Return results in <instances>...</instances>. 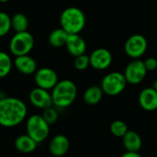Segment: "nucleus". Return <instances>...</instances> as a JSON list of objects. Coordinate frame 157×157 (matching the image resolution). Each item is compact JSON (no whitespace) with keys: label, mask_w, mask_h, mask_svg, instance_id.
Masks as SVG:
<instances>
[{"label":"nucleus","mask_w":157,"mask_h":157,"mask_svg":"<svg viewBox=\"0 0 157 157\" xmlns=\"http://www.w3.org/2000/svg\"><path fill=\"white\" fill-rule=\"evenodd\" d=\"M103 93L104 92H103L101 86H91L88 88H86L84 93V96H83L84 101L89 106L97 105L102 99Z\"/></svg>","instance_id":"18"},{"label":"nucleus","mask_w":157,"mask_h":157,"mask_svg":"<svg viewBox=\"0 0 157 157\" xmlns=\"http://www.w3.org/2000/svg\"><path fill=\"white\" fill-rule=\"evenodd\" d=\"M0 45H1V42H0Z\"/></svg>","instance_id":"30"},{"label":"nucleus","mask_w":157,"mask_h":157,"mask_svg":"<svg viewBox=\"0 0 157 157\" xmlns=\"http://www.w3.org/2000/svg\"><path fill=\"white\" fill-rule=\"evenodd\" d=\"M147 45V40L144 36L141 34H134L126 40L124 51L129 57L132 59H139L145 53Z\"/></svg>","instance_id":"7"},{"label":"nucleus","mask_w":157,"mask_h":157,"mask_svg":"<svg viewBox=\"0 0 157 157\" xmlns=\"http://www.w3.org/2000/svg\"><path fill=\"white\" fill-rule=\"evenodd\" d=\"M142 109L146 111H155L157 109V90L154 87H146L141 91L138 98Z\"/></svg>","instance_id":"12"},{"label":"nucleus","mask_w":157,"mask_h":157,"mask_svg":"<svg viewBox=\"0 0 157 157\" xmlns=\"http://www.w3.org/2000/svg\"><path fill=\"white\" fill-rule=\"evenodd\" d=\"M11 29V17L6 12H0V38L8 34Z\"/></svg>","instance_id":"23"},{"label":"nucleus","mask_w":157,"mask_h":157,"mask_svg":"<svg viewBox=\"0 0 157 157\" xmlns=\"http://www.w3.org/2000/svg\"><path fill=\"white\" fill-rule=\"evenodd\" d=\"M60 24L68 34H77L86 26V16L78 7H67L61 14Z\"/></svg>","instance_id":"3"},{"label":"nucleus","mask_w":157,"mask_h":157,"mask_svg":"<svg viewBox=\"0 0 157 157\" xmlns=\"http://www.w3.org/2000/svg\"><path fill=\"white\" fill-rule=\"evenodd\" d=\"M90 65L96 70H105L110 66L113 57L111 52L105 48H98L89 55Z\"/></svg>","instance_id":"11"},{"label":"nucleus","mask_w":157,"mask_h":157,"mask_svg":"<svg viewBox=\"0 0 157 157\" xmlns=\"http://www.w3.org/2000/svg\"><path fill=\"white\" fill-rule=\"evenodd\" d=\"M128 82L124 74L112 72L108 74L101 81V88L109 96H118L124 91Z\"/></svg>","instance_id":"6"},{"label":"nucleus","mask_w":157,"mask_h":157,"mask_svg":"<svg viewBox=\"0 0 157 157\" xmlns=\"http://www.w3.org/2000/svg\"><path fill=\"white\" fill-rule=\"evenodd\" d=\"M65 46L69 53L74 57L84 54L86 51V43L79 33L69 34Z\"/></svg>","instance_id":"15"},{"label":"nucleus","mask_w":157,"mask_h":157,"mask_svg":"<svg viewBox=\"0 0 157 157\" xmlns=\"http://www.w3.org/2000/svg\"><path fill=\"white\" fill-rule=\"evenodd\" d=\"M122 157H141V155L138 152H134V151H126V153H124L122 155Z\"/></svg>","instance_id":"27"},{"label":"nucleus","mask_w":157,"mask_h":157,"mask_svg":"<svg viewBox=\"0 0 157 157\" xmlns=\"http://www.w3.org/2000/svg\"><path fill=\"white\" fill-rule=\"evenodd\" d=\"M75 67L78 70V71H84L86 69L88 68V66L90 65V59L89 56L84 54H81L79 56H76L74 62Z\"/></svg>","instance_id":"25"},{"label":"nucleus","mask_w":157,"mask_h":157,"mask_svg":"<svg viewBox=\"0 0 157 157\" xmlns=\"http://www.w3.org/2000/svg\"><path fill=\"white\" fill-rule=\"evenodd\" d=\"M109 130H110V132L114 136L118 138H122L125 135V133L129 131V128H128V125L124 121H115L110 124Z\"/></svg>","instance_id":"22"},{"label":"nucleus","mask_w":157,"mask_h":157,"mask_svg":"<svg viewBox=\"0 0 157 157\" xmlns=\"http://www.w3.org/2000/svg\"><path fill=\"white\" fill-rule=\"evenodd\" d=\"M26 104L17 98H0V126L12 128L19 125L27 117Z\"/></svg>","instance_id":"1"},{"label":"nucleus","mask_w":157,"mask_h":157,"mask_svg":"<svg viewBox=\"0 0 157 157\" xmlns=\"http://www.w3.org/2000/svg\"><path fill=\"white\" fill-rule=\"evenodd\" d=\"M13 66V61L10 55L0 51V78L6 77Z\"/></svg>","instance_id":"21"},{"label":"nucleus","mask_w":157,"mask_h":157,"mask_svg":"<svg viewBox=\"0 0 157 157\" xmlns=\"http://www.w3.org/2000/svg\"><path fill=\"white\" fill-rule=\"evenodd\" d=\"M11 26L12 29L16 32L28 30L29 19L23 13H16L11 17Z\"/></svg>","instance_id":"20"},{"label":"nucleus","mask_w":157,"mask_h":157,"mask_svg":"<svg viewBox=\"0 0 157 157\" xmlns=\"http://www.w3.org/2000/svg\"><path fill=\"white\" fill-rule=\"evenodd\" d=\"M29 99L30 104L33 107L42 109V110L49 107L53 106L51 92L47 89H44L39 86L33 88L30 91L29 95Z\"/></svg>","instance_id":"10"},{"label":"nucleus","mask_w":157,"mask_h":157,"mask_svg":"<svg viewBox=\"0 0 157 157\" xmlns=\"http://www.w3.org/2000/svg\"><path fill=\"white\" fill-rule=\"evenodd\" d=\"M26 132L38 144L45 141L50 134V124L42 115H31L26 122Z\"/></svg>","instance_id":"4"},{"label":"nucleus","mask_w":157,"mask_h":157,"mask_svg":"<svg viewBox=\"0 0 157 157\" xmlns=\"http://www.w3.org/2000/svg\"><path fill=\"white\" fill-rule=\"evenodd\" d=\"M153 87L155 89V90H157V79L154 82V86H153Z\"/></svg>","instance_id":"28"},{"label":"nucleus","mask_w":157,"mask_h":157,"mask_svg":"<svg viewBox=\"0 0 157 157\" xmlns=\"http://www.w3.org/2000/svg\"><path fill=\"white\" fill-rule=\"evenodd\" d=\"M122 142L126 151L139 152L143 145L141 136L134 131H128L122 137Z\"/></svg>","instance_id":"17"},{"label":"nucleus","mask_w":157,"mask_h":157,"mask_svg":"<svg viewBox=\"0 0 157 157\" xmlns=\"http://www.w3.org/2000/svg\"><path fill=\"white\" fill-rule=\"evenodd\" d=\"M147 69L144 65V63L139 59H134L125 68L124 76L131 85H138L144 81L146 76Z\"/></svg>","instance_id":"8"},{"label":"nucleus","mask_w":157,"mask_h":157,"mask_svg":"<svg viewBox=\"0 0 157 157\" xmlns=\"http://www.w3.org/2000/svg\"><path fill=\"white\" fill-rule=\"evenodd\" d=\"M144 65L147 69V71H155L157 69V59L155 57H149L145 61H144Z\"/></svg>","instance_id":"26"},{"label":"nucleus","mask_w":157,"mask_h":157,"mask_svg":"<svg viewBox=\"0 0 157 157\" xmlns=\"http://www.w3.org/2000/svg\"><path fill=\"white\" fill-rule=\"evenodd\" d=\"M34 37L28 30L16 32L9 41V51L14 56L29 54L34 47Z\"/></svg>","instance_id":"5"},{"label":"nucleus","mask_w":157,"mask_h":157,"mask_svg":"<svg viewBox=\"0 0 157 157\" xmlns=\"http://www.w3.org/2000/svg\"><path fill=\"white\" fill-rule=\"evenodd\" d=\"M34 81L37 86L52 90L58 83V75L53 69L49 67H41L34 73Z\"/></svg>","instance_id":"9"},{"label":"nucleus","mask_w":157,"mask_h":157,"mask_svg":"<svg viewBox=\"0 0 157 157\" xmlns=\"http://www.w3.org/2000/svg\"><path fill=\"white\" fill-rule=\"evenodd\" d=\"M53 106L59 109H65L71 106L76 98L77 87L75 84L68 79L58 81L52 89Z\"/></svg>","instance_id":"2"},{"label":"nucleus","mask_w":157,"mask_h":157,"mask_svg":"<svg viewBox=\"0 0 157 157\" xmlns=\"http://www.w3.org/2000/svg\"><path fill=\"white\" fill-rule=\"evenodd\" d=\"M42 117L44 118V120H45L50 125H52V124H54V123L58 121L59 115H58V112H57L56 109H54V108L52 106V107H49V108L43 109Z\"/></svg>","instance_id":"24"},{"label":"nucleus","mask_w":157,"mask_h":157,"mask_svg":"<svg viewBox=\"0 0 157 157\" xmlns=\"http://www.w3.org/2000/svg\"><path fill=\"white\" fill-rule=\"evenodd\" d=\"M13 63L15 68L23 75H32L37 71V63L29 54L15 56Z\"/></svg>","instance_id":"14"},{"label":"nucleus","mask_w":157,"mask_h":157,"mask_svg":"<svg viewBox=\"0 0 157 157\" xmlns=\"http://www.w3.org/2000/svg\"><path fill=\"white\" fill-rule=\"evenodd\" d=\"M68 36L69 34L63 28H59V29H55L50 33L48 40L52 47L61 48L63 46H65Z\"/></svg>","instance_id":"19"},{"label":"nucleus","mask_w":157,"mask_h":157,"mask_svg":"<svg viewBox=\"0 0 157 157\" xmlns=\"http://www.w3.org/2000/svg\"><path fill=\"white\" fill-rule=\"evenodd\" d=\"M9 0H0V3H6V2H8Z\"/></svg>","instance_id":"29"},{"label":"nucleus","mask_w":157,"mask_h":157,"mask_svg":"<svg viewBox=\"0 0 157 157\" xmlns=\"http://www.w3.org/2000/svg\"><path fill=\"white\" fill-rule=\"evenodd\" d=\"M15 148L22 154H29L36 150L38 143L29 134H22L16 138L14 143Z\"/></svg>","instance_id":"16"},{"label":"nucleus","mask_w":157,"mask_h":157,"mask_svg":"<svg viewBox=\"0 0 157 157\" xmlns=\"http://www.w3.org/2000/svg\"><path fill=\"white\" fill-rule=\"evenodd\" d=\"M70 148V142L63 134H57L51 140L49 144L50 153L56 157L65 155Z\"/></svg>","instance_id":"13"}]
</instances>
